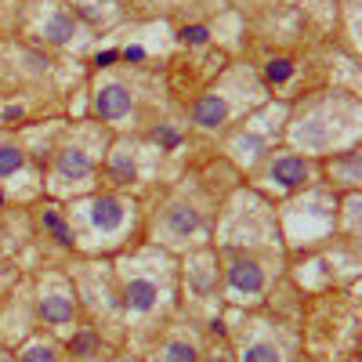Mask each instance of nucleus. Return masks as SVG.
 <instances>
[{"instance_id":"nucleus-1","label":"nucleus","mask_w":362,"mask_h":362,"mask_svg":"<svg viewBox=\"0 0 362 362\" xmlns=\"http://www.w3.org/2000/svg\"><path fill=\"white\" fill-rule=\"evenodd\" d=\"M95 113L102 120H120L123 113H131V91H127L123 83H109V88H102L98 98H95Z\"/></svg>"},{"instance_id":"nucleus-2","label":"nucleus","mask_w":362,"mask_h":362,"mask_svg":"<svg viewBox=\"0 0 362 362\" xmlns=\"http://www.w3.org/2000/svg\"><path fill=\"white\" fill-rule=\"evenodd\" d=\"M228 283L239 293H261L265 290V272L258 261H236L228 268Z\"/></svg>"},{"instance_id":"nucleus-3","label":"nucleus","mask_w":362,"mask_h":362,"mask_svg":"<svg viewBox=\"0 0 362 362\" xmlns=\"http://www.w3.org/2000/svg\"><path fill=\"white\" fill-rule=\"evenodd\" d=\"M91 221H95V228H102V232H116V228L123 225V203L113 200V196H98L95 207H91Z\"/></svg>"},{"instance_id":"nucleus-4","label":"nucleus","mask_w":362,"mask_h":362,"mask_svg":"<svg viewBox=\"0 0 362 362\" xmlns=\"http://www.w3.org/2000/svg\"><path fill=\"white\" fill-rule=\"evenodd\" d=\"M272 181H279L283 188H297L308 181V163L305 160H293V156H283L272 163Z\"/></svg>"},{"instance_id":"nucleus-5","label":"nucleus","mask_w":362,"mask_h":362,"mask_svg":"<svg viewBox=\"0 0 362 362\" xmlns=\"http://www.w3.org/2000/svg\"><path fill=\"white\" fill-rule=\"evenodd\" d=\"M58 170H62V178L80 181V178H88L95 170V163H91V156L83 153V148H62L58 153Z\"/></svg>"},{"instance_id":"nucleus-6","label":"nucleus","mask_w":362,"mask_h":362,"mask_svg":"<svg viewBox=\"0 0 362 362\" xmlns=\"http://www.w3.org/2000/svg\"><path fill=\"white\" fill-rule=\"evenodd\" d=\"M156 283H148V279H131L123 290V305L131 308V312H148L156 305Z\"/></svg>"},{"instance_id":"nucleus-7","label":"nucleus","mask_w":362,"mask_h":362,"mask_svg":"<svg viewBox=\"0 0 362 362\" xmlns=\"http://www.w3.org/2000/svg\"><path fill=\"white\" fill-rule=\"evenodd\" d=\"M225 116H228V105L218 95H203L196 102V109H193V120L200 127H218V123H225Z\"/></svg>"},{"instance_id":"nucleus-8","label":"nucleus","mask_w":362,"mask_h":362,"mask_svg":"<svg viewBox=\"0 0 362 362\" xmlns=\"http://www.w3.org/2000/svg\"><path fill=\"white\" fill-rule=\"evenodd\" d=\"M40 315H44V323H69L73 319V301L62 293H48L44 301H40Z\"/></svg>"},{"instance_id":"nucleus-9","label":"nucleus","mask_w":362,"mask_h":362,"mask_svg":"<svg viewBox=\"0 0 362 362\" xmlns=\"http://www.w3.org/2000/svg\"><path fill=\"white\" fill-rule=\"evenodd\" d=\"M167 228L174 232V236H188V232L200 228V214L193 207H170L167 210Z\"/></svg>"},{"instance_id":"nucleus-10","label":"nucleus","mask_w":362,"mask_h":362,"mask_svg":"<svg viewBox=\"0 0 362 362\" xmlns=\"http://www.w3.org/2000/svg\"><path fill=\"white\" fill-rule=\"evenodd\" d=\"M76 33V22H73V15H51L48 22H44V36L51 40V44H66V40Z\"/></svg>"},{"instance_id":"nucleus-11","label":"nucleus","mask_w":362,"mask_h":362,"mask_svg":"<svg viewBox=\"0 0 362 362\" xmlns=\"http://www.w3.org/2000/svg\"><path fill=\"white\" fill-rule=\"evenodd\" d=\"M167 362H200V351H196V344H188V340H170Z\"/></svg>"},{"instance_id":"nucleus-12","label":"nucleus","mask_w":362,"mask_h":362,"mask_svg":"<svg viewBox=\"0 0 362 362\" xmlns=\"http://www.w3.org/2000/svg\"><path fill=\"white\" fill-rule=\"evenodd\" d=\"M44 228H48V232H55V239H58L62 246H69V243H73V232L66 228V221H62V218L55 214V210H44Z\"/></svg>"},{"instance_id":"nucleus-13","label":"nucleus","mask_w":362,"mask_h":362,"mask_svg":"<svg viewBox=\"0 0 362 362\" xmlns=\"http://www.w3.org/2000/svg\"><path fill=\"white\" fill-rule=\"evenodd\" d=\"M18 167H22V153H18L15 145H0V178L15 174Z\"/></svg>"},{"instance_id":"nucleus-14","label":"nucleus","mask_w":362,"mask_h":362,"mask_svg":"<svg viewBox=\"0 0 362 362\" xmlns=\"http://www.w3.org/2000/svg\"><path fill=\"white\" fill-rule=\"evenodd\" d=\"M134 174H138V167H134V160H131V156H116V160H113V181L131 185V181H134Z\"/></svg>"},{"instance_id":"nucleus-15","label":"nucleus","mask_w":362,"mask_h":362,"mask_svg":"<svg viewBox=\"0 0 362 362\" xmlns=\"http://www.w3.org/2000/svg\"><path fill=\"white\" fill-rule=\"evenodd\" d=\"M243 362H279V351L272 344H265V340H258V344H250L243 351Z\"/></svg>"},{"instance_id":"nucleus-16","label":"nucleus","mask_w":362,"mask_h":362,"mask_svg":"<svg viewBox=\"0 0 362 362\" xmlns=\"http://www.w3.org/2000/svg\"><path fill=\"white\" fill-rule=\"evenodd\" d=\"M265 76H268L272 83H286V80L293 76V66H290V58H272L268 66H265Z\"/></svg>"},{"instance_id":"nucleus-17","label":"nucleus","mask_w":362,"mask_h":362,"mask_svg":"<svg viewBox=\"0 0 362 362\" xmlns=\"http://www.w3.org/2000/svg\"><path fill=\"white\" fill-rule=\"evenodd\" d=\"M178 40H181V44L200 48V44H207V40H210V29H207V26H185V29L178 33Z\"/></svg>"},{"instance_id":"nucleus-18","label":"nucleus","mask_w":362,"mask_h":362,"mask_svg":"<svg viewBox=\"0 0 362 362\" xmlns=\"http://www.w3.org/2000/svg\"><path fill=\"white\" fill-rule=\"evenodd\" d=\"M22 362H58V358H55V348H48V344H33V348H26Z\"/></svg>"},{"instance_id":"nucleus-19","label":"nucleus","mask_w":362,"mask_h":362,"mask_svg":"<svg viewBox=\"0 0 362 362\" xmlns=\"http://www.w3.org/2000/svg\"><path fill=\"white\" fill-rule=\"evenodd\" d=\"M73 355H95V348H98V340L91 337V333H80V337H73Z\"/></svg>"},{"instance_id":"nucleus-20","label":"nucleus","mask_w":362,"mask_h":362,"mask_svg":"<svg viewBox=\"0 0 362 362\" xmlns=\"http://www.w3.org/2000/svg\"><path fill=\"white\" fill-rule=\"evenodd\" d=\"M153 138H156L163 148H178V145H181V134L174 131V127H160V131H153Z\"/></svg>"},{"instance_id":"nucleus-21","label":"nucleus","mask_w":362,"mask_h":362,"mask_svg":"<svg viewBox=\"0 0 362 362\" xmlns=\"http://www.w3.org/2000/svg\"><path fill=\"white\" fill-rule=\"evenodd\" d=\"M116 58H120L116 51H98V55H95V62H98V66H113Z\"/></svg>"},{"instance_id":"nucleus-22","label":"nucleus","mask_w":362,"mask_h":362,"mask_svg":"<svg viewBox=\"0 0 362 362\" xmlns=\"http://www.w3.org/2000/svg\"><path fill=\"white\" fill-rule=\"evenodd\" d=\"M4 120H8V123L22 120V105H8V109H4Z\"/></svg>"},{"instance_id":"nucleus-23","label":"nucleus","mask_w":362,"mask_h":362,"mask_svg":"<svg viewBox=\"0 0 362 362\" xmlns=\"http://www.w3.org/2000/svg\"><path fill=\"white\" fill-rule=\"evenodd\" d=\"M123 58H127V62H141V58H145V51H141V48H127V51H123Z\"/></svg>"},{"instance_id":"nucleus-24","label":"nucleus","mask_w":362,"mask_h":362,"mask_svg":"<svg viewBox=\"0 0 362 362\" xmlns=\"http://www.w3.org/2000/svg\"><path fill=\"white\" fill-rule=\"evenodd\" d=\"M29 62H33V69L40 73V69H48V58H40V55H29Z\"/></svg>"},{"instance_id":"nucleus-25","label":"nucleus","mask_w":362,"mask_h":362,"mask_svg":"<svg viewBox=\"0 0 362 362\" xmlns=\"http://www.w3.org/2000/svg\"><path fill=\"white\" fill-rule=\"evenodd\" d=\"M210 333H218V337L225 333V323H221V319H214V323H210Z\"/></svg>"},{"instance_id":"nucleus-26","label":"nucleus","mask_w":362,"mask_h":362,"mask_svg":"<svg viewBox=\"0 0 362 362\" xmlns=\"http://www.w3.org/2000/svg\"><path fill=\"white\" fill-rule=\"evenodd\" d=\"M207 362H228V358H225V355H210Z\"/></svg>"},{"instance_id":"nucleus-27","label":"nucleus","mask_w":362,"mask_h":362,"mask_svg":"<svg viewBox=\"0 0 362 362\" xmlns=\"http://www.w3.org/2000/svg\"><path fill=\"white\" fill-rule=\"evenodd\" d=\"M0 203H4V193H0Z\"/></svg>"}]
</instances>
